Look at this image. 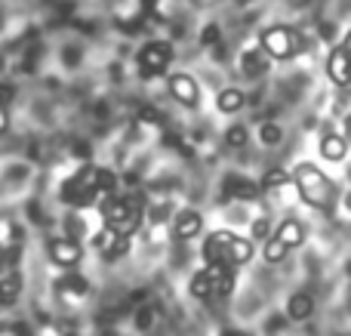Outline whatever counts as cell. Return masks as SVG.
<instances>
[{
	"label": "cell",
	"mask_w": 351,
	"mask_h": 336,
	"mask_svg": "<svg viewBox=\"0 0 351 336\" xmlns=\"http://www.w3.org/2000/svg\"><path fill=\"white\" fill-rule=\"evenodd\" d=\"M49 259L56 265H62V269H74L84 259V247L71 238H56V241H49Z\"/></svg>",
	"instance_id": "cell-5"
},
{
	"label": "cell",
	"mask_w": 351,
	"mask_h": 336,
	"mask_svg": "<svg viewBox=\"0 0 351 336\" xmlns=\"http://www.w3.org/2000/svg\"><path fill=\"white\" fill-rule=\"evenodd\" d=\"M216 108L222 111V115H234V111L243 108V93L241 90H222L216 99Z\"/></svg>",
	"instance_id": "cell-17"
},
{
	"label": "cell",
	"mask_w": 351,
	"mask_h": 336,
	"mask_svg": "<svg viewBox=\"0 0 351 336\" xmlns=\"http://www.w3.org/2000/svg\"><path fill=\"white\" fill-rule=\"evenodd\" d=\"M173 228H176V238H179V241H191V238H197V235H200V228H204V219H200L194 210H185V213L176 216Z\"/></svg>",
	"instance_id": "cell-12"
},
{
	"label": "cell",
	"mask_w": 351,
	"mask_h": 336,
	"mask_svg": "<svg viewBox=\"0 0 351 336\" xmlns=\"http://www.w3.org/2000/svg\"><path fill=\"white\" fill-rule=\"evenodd\" d=\"M10 127V115H6V105H0V133H6Z\"/></svg>",
	"instance_id": "cell-32"
},
{
	"label": "cell",
	"mask_w": 351,
	"mask_h": 336,
	"mask_svg": "<svg viewBox=\"0 0 351 336\" xmlns=\"http://www.w3.org/2000/svg\"><path fill=\"white\" fill-rule=\"evenodd\" d=\"M327 74L336 86H348L351 71H348V43H339V47L330 53L327 59Z\"/></svg>",
	"instance_id": "cell-9"
},
{
	"label": "cell",
	"mask_w": 351,
	"mask_h": 336,
	"mask_svg": "<svg viewBox=\"0 0 351 336\" xmlns=\"http://www.w3.org/2000/svg\"><path fill=\"white\" fill-rule=\"evenodd\" d=\"M250 259H253V241L231 235L228 244H225V256H222V263H228V265H234V269H237V265H247Z\"/></svg>",
	"instance_id": "cell-10"
},
{
	"label": "cell",
	"mask_w": 351,
	"mask_h": 336,
	"mask_svg": "<svg viewBox=\"0 0 351 336\" xmlns=\"http://www.w3.org/2000/svg\"><path fill=\"white\" fill-rule=\"evenodd\" d=\"M321 154L327 160H336V164H339V160L346 158V139H342V136H324L321 139Z\"/></svg>",
	"instance_id": "cell-18"
},
{
	"label": "cell",
	"mask_w": 351,
	"mask_h": 336,
	"mask_svg": "<svg viewBox=\"0 0 351 336\" xmlns=\"http://www.w3.org/2000/svg\"><path fill=\"white\" fill-rule=\"evenodd\" d=\"M274 238L280 241V244L287 247V250H293V247H302V241H305V226L302 222H296V219H284L278 226V235Z\"/></svg>",
	"instance_id": "cell-13"
},
{
	"label": "cell",
	"mask_w": 351,
	"mask_h": 336,
	"mask_svg": "<svg viewBox=\"0 0 351 336\" xmlns=\"http://www.w3.org/2000/svg\"><path fill=\"white\" fill-rule=\"evenodd\" d=\"M241 71L247 74V77H262V74L268 71V56L262 53V49H243Z\"/></svg>",
	"instance_id": "cell-14"
},
{
	"label": "cell",
	"mask_w": 351,
	"mask_h": 336,
	"mask_svg": "<svg viewBox=\"0 0 351 336\" xmlns=\"http://www.w3.org/2000/svg\"><path fill=\"white\" fill-rule=\"evenodd\" d=\"M114 185H117V173L114 170H102V167H99L96 170V191L99 195H111Z\"/></svg>",
	"instance_id": "cell-23"
},
{
	"label": "cell",
	"mask_w": 351,
	"mask_h": 336,
	"mask_svg": "<svg viewBox=\"0 0 351 336\" xmlns=\"http://www.w3.org/2000/svg\"><path fill=\"white\" fill-rule=\"evenodd\" d=\"M222 336H253V333H247V331H237V327H231V331H225Z\"/></svg>",
	"instance_id": "cell-33"
},
{
	"label": "cell",
	"mask_w": 351,
	"mask_h": 336,
	"mask_svg": "<svg viewBox=\"0 0 351 336\" xmlns=\"http://www.w3.org/2000/svg\"><path fill=\"white\" fill-rule=\"evenodd\" d=\"M259 139H262V145H280V139H284V130H280L278 123H262Z\"/></svg>",
	"instance_id": "cell-25"
},
{
	"label": "cell",
	"mask_w": 351,
	"mask_h": 336,
	"mask_svg": "<svg viewBox=\"0 0 351 336\" xmlns=\"http://www.w3.org/2000/svg\"><path fill=\"white\" fill-rule=\"evenodd\" d=\"M56 293L68 302H77L90 293V281H86L84 275H65V278H59V284H56Z\"/></svg>",
	"instance_id": "cell-11"
},
{
	"label": "cell",
	"mask_w": 351,
	"mask_h": 336,
	"mask_svg": "<svg viewBox=\"0 0 351 336\" xmlns=\"http://www.w3.org/2000/svg\"><path fill=\"white\" fill-rule=\"evenodd\" d=\"M136 62H139V74H142V77H158V74H164L167 68H170L173 47L167 40H152V43H145V47L139 49Z\"/></svg>",
	"instance_id": "cell-4"
},
{
	"label": "cell",
	"mask_w": 351,
	"mask_h": 336,
	"mask_svg": "<svg viewBox=\"0 0 351 336\" xmlns=\"http://www.w3.org/2000/svg\"><path fill=\"white\" fill-rule=\"evenodd\" d=\"M228 238H231V232H216V235H210V238H206V244H204V256H206V263H222V256H225V244H228Z\"/></svg>",
	"instance_id": "cell-16"
},
{
	"label": "cell",
	"mask_w": 351,
	"mask_h": 336,
	"mask_svg": "<svg viewBox=\"0 0 351 336\" xmlns=\"http://www.w3.org/2000/svg\"><path fill=\"white\" fill-rule=\"evenodd\" d=\"M59 197L65 204H71V207H90L93 201H96V191L93 189H86L84 182H80L77 176H71V179H65V182H62V191H59Z\"/></svg>",
	"instance_id": "cell-8"
},
{
	"label": "cell",
	"mask_w": 351,
	"mask_h": 336,
	"mask_svg": "<svg viewBox=\"0 0 351 336\" xmlns=\"http://www.w3.org/2000/svg\"><path fill=\"white\" fill-rule=\"evenodd\" d=\"M222 189L228 197H234V201H253L256 195H259V182H253L250 176H241V173H228V176L222 179Z\"/></svg>",
	"instance_id": "cell-7"
},
{
	"label": "cell",
	"mask_w": 351,
	"mask_h": 336,
	"mask_svg": "<svg viewBox=\"0 0 351 336\" xmlns=\"http://www.w3.org/2000/svg\"><path fill=\"white\" fill-rule=\"evenodd\" d=\"M284 259H287V247L280 244L278 238H268L265 241V263L278 265V263H284Z\"/></svg>",
	"instance_id": "cell-24"
},
{
	"label": "cell",
	"mask_w": 351,
	"mask_h": 336,
	"mask_svg": "<svg viewBox=\"0 0 351 336\" xmlns=\"http://www.w3.org/2000/svg\"><path fill=\"white\" fill-rule=\"evenodd\" d=\"M102 216H105V226H111L114 232L121 235H133L139 228V219H142V204L136 197H105L102 204Z\"/></svg>",
	"instance_id": "cell-2"
},
{
	"label": "cell",
	"mask_w": 351,
	"mask_h": 336,
	"mask_svg": "<svg viewBox=\"0 0 351 336\" xmlns=\"http://www.w3.org/2000/svg\"><path fill=\"white\" fill-rule=\"evenodd\" d=\"M12 96H16V90H12L10 84H0V105H6Z\"/></svg>",
	"instance_id": "cell-30"
},
{
	"label": "cell",
	"mask_w": 351,
	"mask_h": 336,
	"mask_svg": "<svg viewBox=\"0 0 351 336\" xmlns=\"http://www.w3.org/2000/svg\"><path fill=\"white\" fill-rule=\"evenodd\" d=\"M293 182L299 189V197H302L308 207L315 210H333L336 204V182L330 176H324L315 164H299L293 170Z\"/></svg>",
	"instance_id": "cell-1"
},
{
	"label": "cell",
	"mask_w": 351,
	"mask_h": 336,
	"mask_svg": "<svg viewBox=\"0 0 351 336\" xmlns=\"http://www.w3.org/2000/svg\"><path fill=\"white\" fill-rule=\"evenodd\" d=\"M268 232H271V222L268 219H256L253 222V238H268Z\"/></svg>",
	"instance_id": "cell-28"
},
{
	"label": "cell",
	"mask_w": 351,
	"mask_h": 336,
	"mask_svg": "<svg viewBox=\"0 0 351 336\" xmlns=\"http://www.w3.org/2000/svg\"><path fill=\"white\" fill-rule=\"evenodd\" d=\"M290 182V176H287V170H268L265 176H262V182H259V189H265V191H274V189H284V185Z\"/></svg>",
	"instance_id": "cell-22"
},
{
	"label": "cell",
	"mask_w": 351,
	"mask_h": 336,
	"mask_svg": "<svg viewBox=\"0 0 351 336\" xmlns=\"http://www.w3.org/2000/svg\"><path fill=\"white\" fill-rule=\"evenodd\" d=\"M299 49H302V40H299V34L293 28H287V25H271V28L262 31V53H265L268 59L287 62V59H293Z\"/></svg>",
	"instance_id": "cell-3"
},
{
	"label": "cell",
	"mask_w": 351,
	"mask_h": 336,
	"mask_svg": "<svg viewBox=\"0 0 351 336\" xmlns=\"http://www.w3.org/2000/svg\"><path fill=\"white\" fill-rule=\"evenodd\" d=\"M170 96L179 105H185V108H194V105L200 102V90H197V84H194V77H188V74H173Z\"/></svg>",
	"instance_id": "cell-6"
},
{
	"label": "cell",
	"mask_w": 351,
	"mask_h": 336,
	"mask_svg": "<svg viewBox=\"0 0 351 336\" xmlns=\"http://www.w3.org/2000/svg\"><path fill=\"white\" fill-rule=\"evenodd\" d=\"M200 43H204V47H213V43H219V25H206V28L200 31Z\"/></svg>",
	"instance_id": "cell-27"
},
{
	"label": "cell",
	"mask_w": 351,
	"mask_h": 336,
	"mask_svg": "<svg viewBox=\"0 0 351 336\" xmlns=\"http://www.w3.org/2000/svg\"><path fill=\"white\" fill-rule=\"evenodd\" d=\"M22 293V275L19 272H10V275L0 281V302H12Z\"/></svg>",
	"instance_id": "cell-19"
},
{
	"label": "cell",
	"mask_w": 351,
	"mask_h": 336,
	"mask_svg": "<svg viewBox=\"0 0 351 336\" xmlns=\"http://www.w3.org/2000/svg\"><path fill=\"white\" fill-rule=\"evenodd\" d=\"M139 117H142V121H148V123H158L160 121V115H158V111H152V108H142Z\"/></svg>",
	"instance_id": "cell-31"
},
{
	"label": "cell",
	"mask_w": 351,
	"mask_h": 336,
	"mask_svg": "<svg viewBox=\"0 0 351 336\" xmlns=\"http://www.w3.org/2000/svg\"><path fill=\"white\" fill-rule=\"evenodd\" d=\"M6 272V256H3V250H0V275Z\"/></svg>",
	"instance_id": "cell-34"
},
{
	"label": "cell",
	"mask_w": 351,
	"mask_h": 336,
	"mask_svg": "<svg viewBox=\"0 0 351 336\" xmlns=\"http://www.w3.org/2000/svg\"><path fill=\"white\" fill-rule=\"evenodd\" d=\"M117 238H121V232H114L111 226H105L102 232L96 235V241H93V244H96V250H99V253H105V256H114Z\"/></svg>",
	"instance_id": "cell-21"
},
{
	"label": "cell",
	"mask_w": 351,
	"mask_h": 336,
	"mask_svg": "<svg viewBox=\"0 0 351 336\" xmlns=\"http://www.w3.org/2000/svg\"><path fill=\"white\" fill-rule=\"evenodd\" d=\"M225 142H228L231 148H243L250 142V133H247V127H241V123H237V127H231L228 133H225Z\"/></svg>",
	"instance_id": "cell-26"
},
{
	"label": "cell",
	"mask_w": 351,
	"mask_h": 336,
	"mask_svg": "<svg viewBox=\"0 0 351 336\" xmlns=\"http://www.w3.org/2000/svg\"><path fill=\"white\" fill-rule=\"evenodd\" d=\"M74 154H77V160H90V145L86 142H74Z\"/></svg>",
	"instance_id": "cell-29"
},
{
	"label": "cell",
	"mask_w": 351,
	"mask_h": 336,
	"mask_svg": "<svg viewBox=\"0 0 351 336\" xmlns=\"http://www.w3.org/2000/svg\"><path fill=\"white\" fill-rule=\"evenodd\" d=\"M311 312H315V300H311L308 293H293L290 302H287V315H290L293 321L311 318Z\"/></svg>",
	"instance_id": "cell-15"
},
{
	"label": "cell",
	"mask_w": 351,
	"mask_h": 336,
	"mask_svg": "<svg viewBox=\"0 0 351 336\" xmlns=\"http://www.w3.org/2000/svg\"><path fill=\"white\" fill-rule=\"evenodd\" d=\"M188 290H191L194 300H206V296H213V281H210V275H206L204 269L194 272V275H191V284H188Z\"/></svg>",
	"instance_id": "cell-20"
},
{
	"label": "cell",
	"mask_w": 351,
	"mask_h": 336,
	"mask_svg": "<svg viewBox=\"0 0 351 336\" xmlns=\"http://www.w3.org/2000/svg\"><path fill=\"white\" fill-rule=\"evenodd\" d=\"M71 336H74V333H71Z\"/></svg>",
	"instance_id": "cell-35"
}]
</instances>
